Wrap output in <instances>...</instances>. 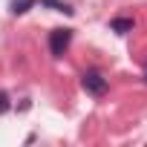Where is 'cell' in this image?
<instances>
[{
	"instance_id": "8992f818",
	"label": "cell",
	"mask_w": 147,
	"mask_h": 147,
	"mask_svg": "<svg viewBox=\"0 0 147 147\" xmlns=\"http://www.w3.org/2000/svg\"><path fill=\"white\" fill-rule=\"evenodd\" d=\"M9 107H12L9 92H3V90H0V115H3V113H9Z\"/></svg>"
},
{
	"instance_id": "6da1fadb",
	"label": "cell",
	"mask_w": 147,
	"mask_h": 147,
	"mask_svg": "<svg viewBox=\"0 0 147 147\" xmlns=\"http://www.w3.org/2000/svg\"><path fill=\"white\" fill-rule=\"evenodd\" d=\"M81 87H84V92H90V95H95V98H101V95H107V78L101 75L98 69H90V72H84L81 75Z\"/></svg>"
},
{
	"instance_id": "277c9868",
	"label": "cell",
	"mask_w": 147,
	"mask_h": 147,
	"mask_svg": "<svg viewBox=\"0 0 147 147\" xmlns=\"http://www.w3.org/2000/svg\"><path fill=\"white\" fill-rule=\"evenodd\" d=\"M35 3H38V0H12V3H9V12H12V15H26Z\"/></svg>"
},
{
	"instance_id": "3957f363",
	"label": "cell",
	"mask_w": 147,
	"mask_h": 147,
	"mask_svg": "<svg viewBox=\"0 0 147 147\" xmlns=\"http://www.w3.org/2000/svg\"><path fill=\"white\" fill-rule=\"evenodd\" d=\"M133 26H136V20H133V18H113V23H110V29H113V32H118V35L133 32Z\"/></svg>"
},
{
	"instance_id": "7a4b0ae2",
	"label": "cell",
	"mask_w": 147,
	"mask_h": 147,
	"mask_svg": "<svg viewBox=\"0 0 147 147\" xmlns=\"http://www.w3.org/2000/svg\"><path fill=\"white\" fill-rule=\"evenodd\" d=\"M69 43H72V29H52L49 32V52H52V58H63Z\"/></svg>"
},
{
	"instance_id": "5b68a950",
	"label": "cell",
	"mask_w": 147,
	"mask_h": 147,
	"mask_svg": "<svg viewBox=\"0 0 147 147\" xmlns=\"http://www.w3.org/2000/svg\"><path fill=\"white\" fill-rule=\"evenodd\" d=\"M40 6H49V9H55V12H63V15H72V12H75L69 3H63V0H40Z\"/></svg>"
}]
</instances>
